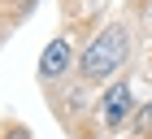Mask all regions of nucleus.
<instances>
[{
    "label": "nucleus",
    "instance_id": "f257e3e1",
    "mask_svg": "<svg viewBox=\"0 0 152 139\" xmlns=\"http://www.w3.org/2000/svg\"><path fill=\"white\" fill-rule=\"evenodd\" d=\"M122 61H126V31L122 26H104L91 44L83 48L78 74L87 83H100V78H113L117 70H122Z\"/></svg>",
    "mask_w": 152,
    "mask_h": 139
},
{
    "label": "nucleus",
    "instance_id": "f03ea898",
    "mask_svg": "<svg viewBox=\"0 0 152 139\" xmlns=\"http://www.w3.org/2000/svg\"><path fill=\"white\" fill-rule=\"evenodd\" d=\"M130 100H135V96H130V87H126V83H113V87L100 96V117H104L109 126H122V122L130 117V109H135Z\"/></svg>",
    "mask_w": 152,
    "mask_h": 139
},
{
    "label": "nucleus",
    "instance_id": "7ed1b4c3",
    "mask_svg": "<svg viewBox=\"0 0 152 139\" xmlns=\"http://www.w3.org/2000/svg\"><path fill=\"white\" fill-rule=\"evenodd\" d=\"M70 65H74V48H70V39H52V44L44 48V57H39V74H44V78H61Z\"/></svg>",
    "mask_w": 152,
    "mask_h": 139
},
{
    "label": "nucleus",
    "instance_id": "20e7f679",
    "mask_svg": "<svg viewBox=\"0 0 152 139\" xmlns=\"http://www.w3.org/2000/svg\"><path fill=\"white\" fill-rule=\"evenodd\" d=\"M143 122H148V126H152V104H148V109H143Z\"/></svg>",
    "mask_w": 152,
    "mask_h": 139
}]
</instances>
